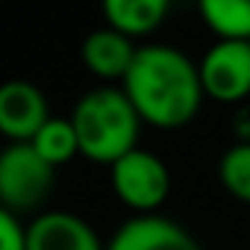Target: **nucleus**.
<instances>
[{
    "label": "nucleus",
    "mask_w": 250,
    "mask_h": 250,
    "mask_svg": "<svg viewBox=\"0 0 250 250\" xmlns=\"http://www.w3.org/2000/svg\"><path fill=\"white\" fill-rule=\"evenodd\" d=\"M218 177L232 197L250 203V145L235 142L232 147H227V153L218 162Z\"/></svg>",
    "instance_id": "obj_13"
},
{
    "label": "nucleus",
    "mask_w": 250,
    "mask_h": 250,
    "mask_svg": "<svg viewBox=\"0 0 250 250\" xmlns=\"http://www.w3.org/2000/svg\"><path fill=\"white\" fill-rule=\"evenodd\" d=\"M106 24L121 36H147L168 15V0H106Z\"/></svg>",
    "instance_id": "obj_10"
},
{
    "label": "nucleus",
    "mask_w": 250,
    "mask_h": 250,
    "mask_svg": "<svg viewBox=\"0 0 250 250\" xmlns=\"http://www.w3.org/2000/svg\"><path fill=\"white\" fill-rule=\"evenodd\" d=\"M53 188V165L33 145H9L0 153V200L9 212L36 209Z\"/></svg>",
    "instance_id": "obj_4"
},
{
    "label": "nucleus",
    "mask_w": 250,
    "mask_h": 250,
    "mask_svg": "<svg viewBox=\"0 0 250 250\" xmlns=\"http://www.w3.org/2000/svg\"><path fill=\"white\" fill-rule=\"evenodd\" d=\"M203 91L218 103H238L250 94V42H215L200 59Z\"/></svg>",
    "instance_id": "obj_5"
},
{
    "label": "nucleus",
    "mask_w": 250,
    "mask_h": 250,
    "mask_svg": "<svg viewBox=\"0 0 250 250\" xmlns=\"http://www.w3.org/2000/svg\"><path fill=\"white\" fill-rule=\"evenodd\" d=\"M112 191L121 203H127L130 209L139 212H153L168 200L171 191V174L168 165L150 153V150H130L127 156H121L109 168Z\"/></svg>",
    "instance_id": "obj_3"
},
{
    "label": "nucleus",
    "mask_w": 250,
    "mask_h": 250,
    "mask_svg": "<svg viewBox=\"0 0 250 250\" xmlns=\"http://www.w3.org/2000/svg\"><path fill=\"white\" fill-rule=\"evenodd\" d=\"M30 145H33V147L39 150V156H42L44 162H50L53 168L71 162V159L80 153V139H77V130H74L71 118H50Z\"/></svg>",
    "instance_id": "obj_12"
},
{
    "label": "nucleus",
    "mask_w": 250,
    "mask_h": 250,
    "mask_svg": "<svg viewBox=\"0 0 250 250\" xmlns=\"http://www.w3.org/2000/svg\"><path fill=\"white\" fill-rule=\"evenodd\" d=\"M27 250H106L97 229L74 212H42L27 224Z\"/></svg>",
    "instance_id": "obj_7"
},
{
    "label": "nucleus",
    "mask_w": 250,
    "mask_h": 250,
    "mask_svg": "<svg viewBox=\"0 0 250 250\" xmlns=\"http://www.w3.org/2000/svg\"><path fill=\"white\" fill-rule=\"evenodd\" d=\"M136 53H139V47H133V39L121 36L112 27L94 30L83 42V62L100 80H121L124 83V77L130 74V68L136 62Z\"/></svg>",
    "instance_id": "obj_9"
},
{
    "label": "nucleus",
    "mask_w": 250,
    "mask_h": 250,
    "mask_svg": "<svg viewBox=\"0 0 250 250\" xmlns=\"http://www.w3.org/2000/svg\"><path fill=\"white\" fill-rule=\"evenodd\" d=\"M200 18L218 42H250V0H203Z\"/></svg>",
    "instance_id": "obj_11"
},
{
    "label": "nucleus",
    "mask_w": 250,
    "mask_h": 250,
    "mask_svg": "<svg viewBox=\"0 0 250 250\" xmlns=\"http://www.w3.org/2000/svg\"><path fill=\"white\" fill-rule=\"evenodd\" d=\"M106 250H203V247L186 227L159 215H139L115 229Z\"/></svg>",
    "instance_id": "obj_8"
},
{
    "label": "nucleus",
    "mask_w": 250,
    "mask_h": 250,
    "mask_svg": "<svg viewBox=\"0 0 250 250\" xmlns=\"http://www.w3.org/2000/svg\"><path fill=\"white\" fill-rule=\"evenodd\" d=\"M50 121L47 97L27 80H9L0 85V133L15 145H30Z\"/></svg>",
    "instance_id": "obj_6"
},
{
    "label": "nucleus",
    "mask_w": 250,
    "mask_h": 250,
    "mask_svg": "<svg viewBox=\"0 0 250 250\" xmlns=\"http://www.w3.org/2000/svg\"><path fill=\"white\" fill-rule=\"evenodd\" d=\"M71 124L80 139V153L91 162L112 168L121 156L136 150L142 115L136 112L124 88L100 85L77 100Z\"/></svg>",
    "instance_id": "obj_2"
},
{
    "label": "nucleus",
    "mask_w": 250,
    "mask_h": 250,
    "mask_svg": "<svg viewBox=\"0 0 250 250\" xmlns=\"http://www.w3.org/2000/svg\"><path fill=\"white\" fill-rule=\"evenodd\" d=\"M232 133H235L238 142L250 145V103L235 112V118H232Z\"/></svg>",
    "instance_id": "obj_15"
},
{
    "label": "nucleus",
    "mask_w": 250,
    "mask_h": 250,
    "mask_svg": "<svg viewBox=\"0 0 250 250\" xmlns=\"http://www.w3.org/2000/svg\"><path fill=\"white\" fill-rule=\"evenodd\" d=\"M0 250H27V227L15 212H0Z\"/></svg>",
    "instance_id": "obj_14"
},
{
    "label": "nucleus",
    "mask_w": 250,
    "mask_h": 250,
    "mask_svg": "<svg viewBox=\"0 0 250 250\" xmlns=\"http://www.w3.org/2000/svg\"><path fill=\"white\" fill-rule=\"evenodd\" d=\"M121 88L133 100L142 121L159 130L186 127L197 115L206 94L200 83V65H194L180 47L171 44L139 47Z\"/></svg>",
    "instance_id": "obj_1"
}]
</instances>
